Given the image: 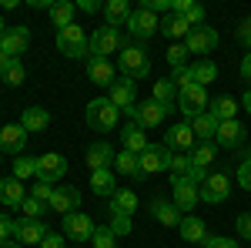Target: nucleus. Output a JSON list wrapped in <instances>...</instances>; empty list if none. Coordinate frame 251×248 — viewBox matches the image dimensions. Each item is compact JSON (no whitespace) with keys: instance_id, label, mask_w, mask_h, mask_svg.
<instances>
[{"instance_id":"f257e3e1","label":"nucleus","mask_w":251,"mask_h":248,"mask_svg":"<svg viewBox=\"0 0 251 248\" xmlns=\"http://www.w3.org/2000/svg\"><path fill=\"white\" fill-rule=\"evenodd\" d=\"M117 67H121V74L127 77V81H141V77L151 74V57H148L144 47L127 44V47L117 54Z\"/></svg>"},{"instance_id":"f03ea898","label":"nucleus","mask_w":251,"mask_h":248,"mask_svg":"<svg viewBox=\"0 0 251 248\" xmlns=\"http://www.w3.org/2000/svg\"><path fill=\"white\" fill-rule=\"evenodd\" d=\"M117 114H121V111L111 104V97H94V101L87 104V111H84L87 124H91L97 134L114 131V128H117Z\"/></svg>"},{"instance_id":"7ed1b4c3","label":"nucleus","mask_w":251,"mask_h":248,"mask_svg":"<svg viewBox=\"0 0 251 248\" xmlns=\"http://www.w3.org/2000/svg\"><path fill=\"white\" fill-rule=\"evenodd\" d=\"M127 47V40L117 34V27H97L91 34V57H111V54H121Z\"/></svg>"},{"instance_id":"20e7f679","label":"nucleus","mask_w":251,"mask_h":248,"mask_svg":"<svg viewBox=\"0 0 251 248\" xmlns=\"http://www.w3.org/2000/svg\"><path fill=\"white\" fill-rule=\"evenodd\" d=\"M57 51L64 54V57H87L91 40H87V34H84V27L71 24V27L57 30Z\"/></svg>"},{"instance_id":"39448f33","label":"nucleus","mask_w":251,"mask_h":248,"mask_svg":"<svg viewBox=\"0 0 251 248\" xmlns=\"http://www.w3.org/2000/svg\"><path fill=\"white\" fill-rule=\"evenodd\" d=\"M198 198H201V188L194 185L188 174H184V178H171V201H174V208L181 211V215L194 211Z\"/></svg>"},{"instance_id":"423d86ee","label":"nucleus","mask_w":251,"mask_h":248,"mask_svg":"<svg viewBox=\"0 0 251 248\" xmlns=\"http://www.w3.org/2000/svg\"><path fill=\"white\" fill-rule=\"evenodd\" d=\"M168 161H171V151L164 144H148L144 151L137 154V165H141V181L151 178L157 171H168Z\"/></svg>"},{"instance_id":"0eeeda50","label":"nucleus","mask_w":251,"mask_h":248,"mask_svg":"<svg viewBox=\"0 0 251 248\" xmlns=\"http://www.w3.org/2000/svg\"><path fill=\"white\" fill-rule=\"evenodd\" d=\"M194 144H198V138L191 131V121H177V124H171V131L164 134V148L171 154H184L191 151Z\"/></svg>"},{"instance_id":"6e6552de","label":"nucleus","mask_w":251,"mask_h":248,"mask_svg":"<svg viewBox=\"0 0 251 248\" xmlns=\"http://www.w3.org/2000/svg\"><path fill=\"white\" fill-rule=\"evenodd\" d=\"M64 174H67V158H64V154L50 151V154H40L37 158V181L57 185Z\"/></svg>"},{"instance_id":"1a4fd4ad","label":"nucleus","mask_w":251,"mask_h":248,"mask_svg":"<svg viewBox=\"0 0 251 248\" xmlns=\"http://www.w3.org/2000/svg\"><path fill=\"white\" fill-rule=\"evenodd\" d=\"M228 194H231V178L225 171L208 174V181L201 185V201H204V205H221Z\"/></svg>"},{"instance_id":"9d476101","label":"nucleus","mask_w":251,"mask_h":248,"mask_svg":"<svg viewBox=\"0 0 251 248\" xmlns=\"http://www.w3.org/2000/svg\"><path fill=\"white\" fill-rule=\"evenodd\" d=\"M177 108H181L188 117L204 114V111H208V91H204L201 84H191V87L177 91Z\"/></svg>"},{"instance_id":"9b49d317","label":"nucleus","mask_w":251,"mask_h":248,"mask_svg":"<svg viewBox=\"0 0 251 248\" xmlns=\"http://www.w3.org/2000/svg\"><path fill=\"white\" fill-rule=\"evenodd\" d=\"M94 231H97V225L91 221V215H80V211L64 215V235H67L71 242H91Z\"/></svg>"},{"instance_id":"f8f14e48","label":"nucleus","mask_w":251,"mask_h":248,"mask_svg":"<svg viewBox=\"0 0 251 248\" xmlns=\"http://www.w3.org/2000/svg\"><path fill=\"white\" fill-rule=\"evenodd\" d=\"M127 27H131V37H137V40H148V37H154V34H161V20H157V14L144 10V7L131 14Z\"/></svg>"},{"instance_id":"ddd939ff","label":"nucleus","mask_w":251,"mask_h":248,"mask_svg":"<svg viewBox=\"0 0 251 248\" xmlns=\"http://www.w3.org/2000/svg\"><path fill=\"white\" fill-rule=\"evenodd\" d=\"M127 114L134 117V124H141V128H157V124L164 121V114H168V108H161L154 97H151V101H144V104H134Z\"/></svg>"},{"instance_id":"4468645a","label":"nucleus","mask_w":251,"mask_h":248,"mask_svg":"<svg viewBox=\"0 0 251 248\" xmlns=\"http://www.w3.org/2000/svg\"><path fill=\"white\" fill-rule=\"evenodd\" d=\"M14 238H17L20 245H40L47 238V228L37 218H17L14 221Z\"/></svg>"},{"instance_id":"2eb2a0df","label":"nucleus","mask_w":251,"mask_h":248,"mask_svg":"<svg viewBox=\"0 0 251 248\" xmlns=\"http://www.w3.org/2000/svg\"><path fill=\"white\" fill-rule=\"evenodd\" d=\"M77 205H80V191L74 188V185H64V188L54 191V198H50V205H47V208L64 218V215H74Z\"/></svg>"},{"instance_id":"dca6fc26","label":"nucleus","mask_w":251,"mask_h":248,"mask_svg":"<svg viewBox=\"0 0 251 248\" xmlns=\"http://www.w3.org/2000/svg\"><path fill=\"white\" fill-rule=\"evenodd\" d=\"M3 51H7V57H20L24 51H27V44H30V30H27V24H17V27H7L3 30Z\"/></svg>"},{"instance_id":"f3484780","label":"nucleus","mask_w":251,"mask_h":248,"mask_svg":"<svg viewBox=\"0 0 251 248\" xmlns=\"http://www.w3.org/2000/svg\"><path fill=\"white\" fill-rule=\"evenodd\" d=\"M184 47H188V54H211L218 47V34L211 27H194L191 34L184 37Z\"/></svg>"},{"instance_id":"a211bd4d","label":"nucleus","mask_w":251,"mask_h":248,"mask_svg":"<svg viewBox=\"0 0 251 248\" xmlns=\"http://www.w3.org/2000/svg\"><path fill=\"white\" fill-rule=\"evenodd\" d=\"M111 104H114L117 111H124V114H127V111L137 104L134 81H127V77H124V81H114V84H111Z\"/></svg>"},{"instance_id":"6ab92c4d","label":"nucleus","mask_w":251,"mask_h":248,"mask_svg":"<svg viewBox=\"0 0 251 248\" xmlns=\"http://www.w3.org/2000/svg\"><path fill=\"white\" fill-rule=\"evenodd\" d=\"M245 141V124L241 121H221L214 131V144L218 148H238Z\"/></svg>"},{"instance_id":"aec40b11","label":"nucleus","mask_w":251,"mask_h":248,"mask_svg":"<svg viewBox=\"0 0 251 248\" xmlns=\"http://www.w3.org/2000/svg\"><path fill=\"white\" fill-rule=\"evenodd\" d=\"M87 77L94 84H100V87H111L117 81V71H114V64H111V57H91L87 60Z\"/></svg>"},{"instance_id":"412c9836","label":"nucleus","mask_w":251,"mask_h":248,"mask_svg":"<svg viewBox=\"0 0 251 248\" xmlns=\"http://www.w3.org/2000/svg\"><path fill=\"white\" fill-rule=\"evenodd\" d=\"M24 144H27V131H24L20 124H3V128H0V151L3 154L24 151Z\"/></svg>"},{"instance_id":"4be33fe9","label":"nucleus","mask_w":251,"mask_h":248,"mask_svg":"<svg viewBox=\"0 0 251 248\" xmlns=\"http://www.w3.org/2000/svg\"><path fill=\"white\" fill-rule=\"evenodd\" d=\"M111 165H114V148L107 141H97L87 148V171H104Z\"/></svg>"},{"instance_id":"5701e85b","label":"nucleus","mask_w":251,"mask_h":248,"mask_svg":"<svg viewBox=\"0 0 251 248\" xmlns=\"http://www.w3.org/2000/svg\"><path fill=\"white\" fill-rule=\"evenodd\" d=\"M24 198H27L24 181H17V178H0V205H7V208H20Z\"/></svg>"},{"instance_id":"b1692460","label":"nucleus","mask_w":251,"mask_h":248,"mask_svg":"<svg viewBox=\"0 0 251 248\" xmlns=\"http://www.w3.org/2000/svg\"><path fill=\"white\" fill-rule=\"evenodd\" d=\"M177 231H181L184 242H194V245H204V242H208V228H204V221H201L198 215H184L181 225H177Z\"/></svg>"},{"instance_id":"393cba45","label":"nucleus","mask_w":251,"mask_h":248,"mask_svg":"<svg viewBox=\"0 0 251 248\" xmlns=\"http://www.w3.org/2000/svg\"><path fill=\"white\" fill-rule=\"evenodd\" d=\"M151 215L157 218V225H164V228H177L181 225V211L174 208V201H164V198H157V201H151Z\"/></svg>"},{"instance_id":"a878e982","label":"nucleus","mask_w":251,"mask_h":248,"mask_svg":"<svg viewBox=\"0 0 251 248\" xmlns=\"http://www.w3.org/2000/svg\"><path fill=\"white\" fill-rule=\"evenodd\" d=\"M121 141H124V151H131V154H141L144 148H148V138H144V128L141 124H124L121 128Z\"/></svg>"},{"instance_id":"bb28decb","label":"nucleus","mask_w":251,"mask_h":248,"mask_svg":"<svg viewBox=\"0 0 251 248\" xmlns=\"http://www.w3.org/2000/svg\"><path fill=\"white\" fill-rule=\"evenodd\" d=\"M50 124V114L44 111V108H24V114H20V128L27 134H37V131H44Z\"/></svg>"},{"instance_id":"cd10ccee","label":"nucleus","mask_w":251,"mask_h":248,"mask_svg":"<svg viewBox=\"0 0 251 248\" xmlns=\"http://www.w3.org/2000/svg\"><path fill=\"white\" fill-rule=\"evenodd\" d=\"M218 117L211 114V111H204V114H198V117H191V131H194V138L198 141H214V131H218Z\"/></svg>"},{"instance_id":"c85d7f7f","label":"nucleus","mask_w":251,"mask_h":248,"mask_svg":"<svg viewBox=\"0 0 251 248\" xmlns=\"http://www.w3.org/2000/svg\"><path fill=\"white\" fill-rule=\"evenodd\" d=\"M91 191L107 198V194H117V181H114V168H104V171H91Z\"/></svg>"},{"instance_id":"c756f323","label":"nucleus","mask_w":251,"mask_h":248,"mask_svg":"<svg viewBox=\"0 0 251 248\" xmlns=\"http://www.w3.org/2000/svg\"><path fill=\"white\" fill-rule=\"evenodd\" d=\"M131 7H127V0H107L104 3V17H107V27H117V24H127L131 20Z\"/></svg>"},{"instance_id":"7c9ffc66","label":"nucleus","mask_w":251,"mask_h":248,"mask_svg":"<svg viewBox=\"0 0 251 248\" xmlns=\"http://www.w3.org/2000/svg\"><path fill=\"white\" fill-rule=\"evenodd\" d=\"M191 30H194V27L184 17H177V14H168V17L161 20V34H164L168 40H171V37H188Z\"/></svg>"},{"instance_id":"2f4dec72","label":"nucleus","mask_w":251,"mask_h":248,"mask_svg":"<svg viewBox=\"0 0 251 248\" xmlns=\"http://www.w3.org/2000/svg\"><path fill=\"white\" fill-rule=\"evenodd\" d=\"M74 10H77L74 3L57 0V3H50V10H47V14H50V20H54V27L64 30V27H71V24H74Z\"/></svg>"},{"instance_id":"473e14b6","label":"nucleus","mask_w":251,"mask_h":248,"mask_svg":"<svg viewBox=\"0 0 251 248\" xmlns=\"http://www.w3.org/2000/svg\"><path fill=\"white\" fill-rule=\"evenodd\" d=\"M111 168H117V174H127V178L141 181V165H137V154H131V151H117Z\"/></svg>"},{"instance_id":"72a5a7b5","label":"nucleus","mask_w":251,"mask_h":248,"mask_svg":"<svg viewBox=\"0 0 251 248\" xmlns=\"http://www.w3.org/2000/svg\"><path fill=\"white\" fill-rule=\"evenodd\" d=\"M154 101L161 104V108H168V111H171V104H177V87H174L171 77L154 81Z\"/></svg>"},{"instance_id":"f704fd0d","label":"nucleus","mask_w":251,"mask_h":248,"mask_svg":"<svg viewBox=\"0 0 251 248\" xmlns=\"http://www.w3.org/2000/svg\"><path fill=\"white\" fill-rule=\"evenodd\" d=\"M107 211H121V215H134L137 211V194L131 188H121L114 194V198H111V208Z\"/></svg>"},{"instance_id":"c9c22d12","label":"nucleus","mask_w":251,"mask_h":248,"mask_svg":"<svg viewBox=\"0 0 251 248\" xmlns=\"http://www.w3.org/2000/svg\"><path fill=\"white\" fill-rule=\"evenodd\" d=\"M214 151H218V144H214V141H198L188 158H191V165H198V168H208V165L214 161Z\"/></svg>"},{"instance_id":"e433bc0d","label":"nucleus","mask_w":251,"mask_h":248,"mask_svg":"<svg viewBox=\"0 0 251 248\" xmlns=\"http://www.w3.org/2000/svg\"><path fill=\"white\" fill-rule=\"evenodd\" d=\"M0 77H3V84H7V87H17V84H24L27 71H24L20 57H10V60H7V64L0 67Z\"/></svg>"},{"instance_id":"4c0bfd02","label":"nucleus","mask_w":251,"mask_h":248,"mask_svg":"<svg viewBox=\"0 0 251 248\" xmlns=\"http://www.w3.org/2000/svg\"><path fill=\"white\" fill-rule=\"evenodd\" d=\"M191 71H194V84L208 87V84H211L214 77H218V64H214L211 57H204V60H198V64H194Z\"/></svg>"},{"instance_id":"58836bf2","label":"nucleus","mask_w":251,"mask_h":248,"mask_svg":"<svg viewBox=\"0 0 251 248\" xmlns=\"http://www.w3.org/2000/svg\"><path fill=\"white\" fill-rule=\"evenodd\" d=\"M234 111H238V104H234L231 97H218L211 108V114L218 117V121H234Z\"/></svg>"},{"instance_id":"ea45409f","label":"nucleus","mask_w":251,"mask_h":248,"mask_svg":"<svg viewBox=\"0 0 251 248\" xmlns=\"http://www.w3.org/2000/svg\"><path fill=\"white\" fill-rule=\"evenodd\" d=\"M164 60L171 64V71H181V67H184V60H188V47H184V44H171V47H168V54H164Z\"/></svg>"},{"instance_id":"a19ab883","label":"nucleus","mask_w":251,"mask_h":248,"mask_svg":"<svg viewBox=\"0 0 251 248\" xmlns=\"http://www.w3.org/2000/svg\"><path fill=\"white\" fill-rule=\"evenodd\" d=\"M34 174H37V158H20V161H14V178L17 181L34 178Z\"/></svg>"},{"instance_id":"79ce46f5","label":"nucleus","mask_w":251,"mask_h":248,"mask_svg":"<svg viewBox=\"0 0 251 248\" xmlns=\"http://www.w3.org/2000/svg\"><path fill=\"white\" fill-rule=\"evenodd\" d=\"M168 171L174 178H184V174L191 171V158L188 154H171V161H168Z\"/></svg>"},{"instance_id":"37998d69","label":"nucleus","mask_w":251,"mask_h":248,"mask_svg":"<svg viewBox=\"0 0 251 248\" xmlns=\"http://www.w3.org/2000/svg\"><path fill=\"white\" fill-rule=\"evenodd\" d=\"M91 245L94 248H117V235L111 228H97L94 238H91Z\"/></svg>"},{"instance_id":"c03bdc74","label":"nucleus","mask_w":251,"mask_h":248,"mask_svg":"<svg viewBox=\"0 0 251 248\" xmlns=\"http://www.w3.org/2000/svg\"><path fill=\"white\" fill-rule=\"evenodd\" d=\"M107 228L114 235H131V215H121V211H111V225Z\"/></svg>"},{"instance_id":"a18cd8bd","label":"nucleus","mask_w":251,"mask_h":248,"mask_svg":"<svg viewBox=\"0 0 251 248\" xmlns=\"http://www.w3.org/2000/svg\"><path fill=\"white\" fill-rule=\"evenodd\" d=\"M20 215H24V218H37V221H40V215H44V201H37V198H24Z\"/></svg>"},{"instance_id":"49530a36","label":"nucleus","mask_w":251,"mask_h":248,"mask_svg":"<svg viewBox=\"0 0 251 248\" xmlns=\"http://www.w3.org/2000/svg\"><path fill=\"white\" fill-rule=\"evenodd\" d=\"M181 17L188 20V24H191V27H201V20H204V7H201V3H188V7H184V14H181Z\"/></svg>"},{"instance_id":"de8ad7c7","label":"nucleus","mask_w":251,"mask_h":248,"mask_svg":"<svg viewBox=\"0 0 251 248\" xmlns=\"http://www.w3.org/2000/svg\"><path fill=\"white\" fill-rule=\"evenodd\" d=\"M54 185H47V181H37L34 188H30V198H37V201H44V205H50V198H54Z\"/></svg>"},{"instance_id":"09e8293b","label":"nucleus","mask_w":251,"mask_h":248,"mask_svg":"<svg viewBox=\"0 0 251 248\" xmlns=\"http://www.w3.org/2000/svg\"><path fill=\"white\" fill-rule=\"evenodd\" d=\"M174 87H177V91H184V87H191L194 84V71L191 67H181V71H174Z\"/></svg>"},{"instance_id":"8fccbe9b","label":"nucleus","mask_w":251,"mask_h":248,"mask_svg":"<svg viewBox=\"0 0 251 248\" xmlns=\"http://www.w3.org/2000/svg\"><path fill=\"white\" fill-rule=\"evenodd\" d=\"M234 228H238V235H241L245 242H251V211H241V215H238Z\"/></svg>"},{"instance_id":"3c124183","label":"nucleus","mask_w":251,"mask_h":248,"mask_svg":"<svg viewBox=\"0 0 251 248\" xmlns=\"http://www.w3.org/2000/svg\"><path fill=\"white\" fill-rule=\"evenodd\" d=\"M201 248H238V242L234 238H225V235H208V242Z\"/></svg>"},{"instance_id":"603ef678","label":"nucleus","mask_w":251,"mask_h":248,"mask_svg":"<svg viewBox=\"0 0 251 248\" xmlns=\"http://www.w3.org/2000/svg\"><path fill=\"white\" fill-rule=\"evenodd\" d=\"M238 185H241L245 191H251V161H248V158H245L241 168H238Z\"/></svg>"},{"instance_id":"864d4df0","label":"nucleus","mask_w":251,"mask_h":248,"mask_svg":"<svg viewBox=\"0 0 251 248\" xmlns=\"http://www.w3.org/2000/svg\"><path fill=\"white\" fill-rule=\"evenodd\" d=\"M238 40H241V44H245V47L251 51V14L241 20V27H238Z\"/></svg>"},{"instance_id":"5fc2aeb1","label":"nucleus","mask_w":251,"mask_h":248,"mask_svg":"<svg viewBox=\"0 0 251 248\" xmlns=\"http://www.w3.org/2000/svg\"><path fill=\"white\" fill-rule=\"evenodd\" d=\"M10 235H14V221H10L7 215H0V245L10 242Z\"/></svg>"},{"instance_id":"6e6d98bb","label":"nucleus","mask_w":251,"mask_h":248,"mask_svg":"<svg viewBox=\"0 0 251 248\" xmlns=\"http://www.w3.org/2000/svg\"><path fill=\"white\" fill-rule=\"evenodd\" d=\"M40 248H64V235H57V231H47V238L40 242Z\"/></svg>"},{"instance_id":"4d7b16f0","label":"nucleus","mask_w":251,"mask_h":248,"mask_svg":"<svg viewBox=\"0 0 251 248\" xmlns=\"http://www.w3.org/2000/svg\"><path fill=\"white\" fill-rule=\"evenodd\" d=\"M77 7H80V10H84V14H97V10H104V7H100L97 0H80Z\"/></svg>"},{"instance_id":"13d9d810","label":"nucleus","mask_w":251,"mask_h":248,"mask_svg":"<svg viewBox=\"0 0 251 248\" xmlns=\"http://www.w3.org/2000/svg\"><path fill=\"white\" fill-rule=\"evenodd\" d=\"M241 77H245V81L251 84V51L245 54V60H241Z\"/></svg>"},{"instance_id":"bf43d9fd","label":"nucleus","mask_w":251,"mask_h":248,"mask_svg":"<svg viewBox=\"0 0 251 248\" xmlns=\"http://www.w3.org/2000/svg\"><path fill=\"white\" fill-rule=\"evenodd\" d=\"M188 3H191V0H171V14H177V17H181Z\"/></svg>"},{"instance_id":"052dcab7","label":"nucleus","mask_w":251,"mask_h":248,"mask_svg":"<svg viewBox=\"0 0 251 248\" xmlns=\"http://www.w3.org/2000/svg\"><path fill=\"white\" fill-rule=\"evenodd\" d=\"M241 104H245V111H248V114H251V87H248V91H245V97H241Z\"/></svg>"},{"instance_id":"680f3d73","label":"nucleus","mask_w":251,"mask_h":248,"mask_svg":"<svg viewBox=\"0 0 251 248\" xmlns=\"http://www.w3.org/2000/svg\"><path fill=\"white\" fill-rule=\"evenodd\" d=\"M7 60H10V57H7V51H3V44H0V67H3Z\"/></svg>"},{"instance_id":"e2e57ef3","label":"nucleus","mask_w":251,"mask_h":248,"mask_svg":"<svg viewBox=\"0 0 251 248\" xmlns=\"http://www.w3.org/2000/svg\"><path fill=\"white\" fill-rule=\"evenodd\" d=\"M0 248H20V245H14V242H3V245H0Z\"/></svg>"},{"instance_id":"0e129e2a","label":"nucleus","mask_w":251,"mask_h":248,"mask_svg":"<svg viewBox=\"0 0 251 248\" xmlns=\"http://www.w3.org/2000/svg\"><path fill=\"white\" fill-rule=\"evenodd\" d=\"M3 30H7V24H3V17H0V37H3Z\"/></svg>"},{"instance_id":"69168bd1","label":"nucleus","mask_w":251,"mask_h":248,"mask_svg":"<svg viewBox=\"0 0 251 248\" xmlns=\"http://www.w3.org/2000/svg\"><path fill=\"white\" fill-rule=\"evenodd\" d=\"M248 161H251V144H248Z\"/></svg>"},{"instance_id":"338daca9","label":"nucleus","mask_w":251,"mask_h":248,"mask_svg":"<svg viewBox=\"0 0 251 248\" xmlns=\"http://www.w3.org/2000/svg\"><path fill=\"white\" fill-rule=\"evenodd\" d=\"M0 154H3V151H0Z\"/></svg>"}]
</instances>
